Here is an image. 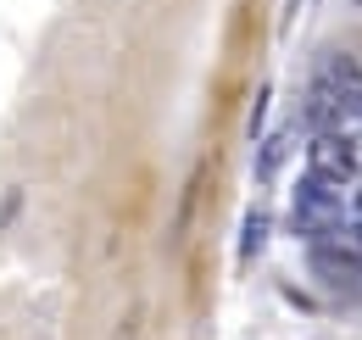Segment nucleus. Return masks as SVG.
Listing matches in <instances>:
<instances>
[{
	"label": "nucleus",
	"mask_w": 362,
	"mask_h": 340,
	"mask_svg": "<svg viewBox=\"0 0 362 340\" xmlns=\"http://www.w3.org/2000/svg\"><path fill=\"white\" fill-rule=\"evenodd\" d=\"M340 223H346V201H340V190L307 173V178L296 184V196H290V229L307 234V240H329Z\"/></svg>",
	"instance_id": "nucleus-1"
},
{
	"label": "nucleus",
	"mask_w": 362,
	"mask_h": 340,
	"mask_svg": "<svg viewBox=\"0 0 362 340\" xmlns=\"http://www.w3.org/2000/svg\"><path fill=\"white\" fill-rule=\"evenodd\" d=\"M313 178H323V184H351L357 178V145L340 134V128H323L313 140Z\"/></svg>",
	"instance_id": "nucleus-2"
},
{
	"label": "nucleus",
	"mask_w": 362,
	"mask_h": 340,
	"mask_svg": "<svg viewBox=\"0 0 362 340\" xmlns=\"http://www.w3.org/2000/svg\"><path fill=\"white\" fill-rule=\"evenodd\" d=\"M313 268L323 285H334V290H351L362 279V246H340V240H313Z\"/></svg>",
	"instance_id": "nucleus-3"
},
{
	"label": "nucleus",
	"mask_w": 362,
	"mask_h": 340,
	"mask_svg": "<svg viewBox=\"0 0 362 340\" xmlns=\"http://www.w3.org/2000/svg\"><path fill=\"white\" fill-rule=\"evenodd\" d=\"M268 229H273V223H268V212L257 207V212L245 217V234H240V251H245V256H257L262 246H268Z\"/></svg>",
	"instance_id": "nucleus-4"
},
{
	"label": "nucleus",
	"mask_w": 362,
	"mask_h": 340,
	"mask_svg": "<svg viewBox=\"0 0 362 340\" xmlns=\"http://www.w3.org/2000/svg\"><path fill=\"white\" fill-rule=\"evenodd\" d=\"M284 145H290V134H279V140H268V145H262V162H257V178H273V173H279V162H284Z\"/></svg>",
	"instance_id": "nucleus-5"
},
{
	"label": "nucleus",
	"mask_w": 362,
	"mask_h": 340,
	"mask_svg": "<svg viewBox=\"0 0 362 340\" xmlns=\"http://www.w3.org/2000/svg\"><path fill=\"white\" fill-rule=\"evenodd\" d=\"M346 217H351V223H357V229H362V190H357V196H351V201H346Z\"/></svg>",
	"instance_id": "nucleus-6"
}]
</instances>
